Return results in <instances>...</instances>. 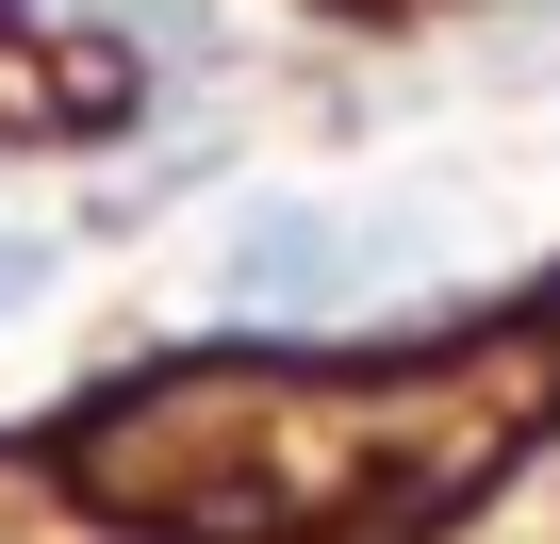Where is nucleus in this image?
<instances>
[{
	"label": "nucleus",
	"instance_id": "1",
	"mask_svg": "<svg viewBox=\"0 0 560 544\" xmlns=\"http://www.w3.org/2000/svg\"><path fill=\"white\" fill-rule=\"evenodd\" d=\"M396 264V231H347V215H264L247 247H231V298L247 314H330V298H363Z\"/></svg>",
	"mask_w": 560,
	"mask_h": 544
},
{
	"label": "nucleus",
	"instance_id": "2",
	"mask_svg": "<svg viewBox=\"0 0 560 544\" xmlns=\"http://www.w3.org/2000/svg\"><path fill=\"white\" fill-rule=\"evenodd\" d=\"M18 298H34V247H0V314H18Z\"/></svg>",
	"mask_w": 560,
	"mask_h": 544
}]
</instances>
